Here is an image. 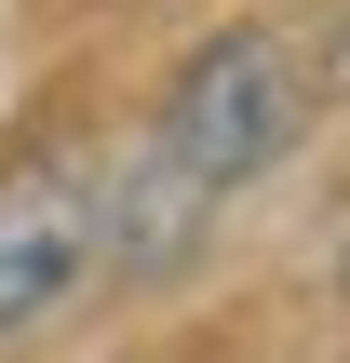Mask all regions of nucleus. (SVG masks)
<instances>
[{"mask_svg":"<svg viewBox=\"0 0 350 363\" xmlns=\"http://www.w3.org/2000/svg\"><path fill=\"white\" fill-rule=\"evenodd\" d=\"M310 135V67H297V40L283 27H216L175 81H162V108H148V135L121 148V175H108V269H175L283 148Z\"/></svg>","mask_w":350,"mask_h":363,"instance_id":"nucleus-1","label":"nucleus"},{"mask_svg":"<svg viewBox=\"0 0 350 363\" xmlns=\"http://www.w3.org/2000/svg\"><path fill=\"white\" fill-rule=\"evenodd\" d=\"M94 269H108V175H81V162L0 175V350L40 337Z\"/></svg>","mask_w":350,"mask_h":363,"instance_id":"nucleus-2","label":"nucleus"},{"mask_svg":"<svg viewBox=\"0 0 350 363\" xmlns=\"http://www.w3.org/2000/svg\"><path fill=\"white\" fill-rule=\"evenodd\" d=\"M310 94H350V0L324 13V54H310Z\"/></svg>","mask_w":350,"mask_h":363,"instance_id":"nucleus-3","label":"nucleus"}]
</instances>
